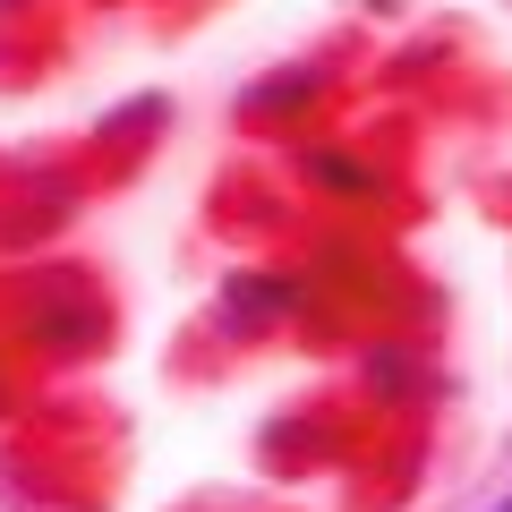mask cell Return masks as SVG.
Segmentation results:
<instances>
[{
    "mask_svg": "<svg viewBox=\"0 0 512 512\" xmlns=\"http://www.w3.org/2000/svg\"><path fill=\"white\" fill-rule=\"evenodd\" d=\"M487 512H512V495H495V504H487Z\"/></svg>",
    "mask_w": 512,
    "mask_h": 512,
    "instance_id": "6da1fadb",
    "label": "cell"
}]
</instances>
